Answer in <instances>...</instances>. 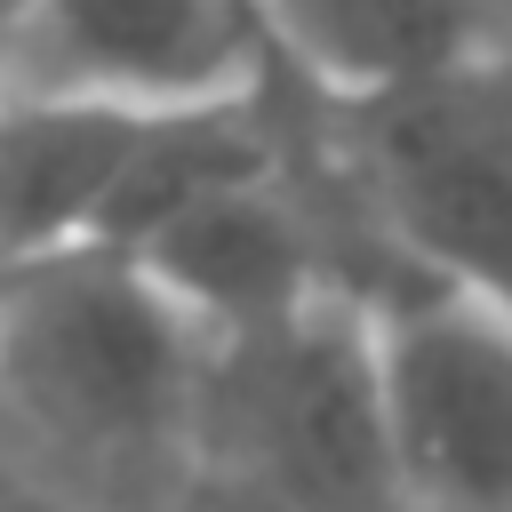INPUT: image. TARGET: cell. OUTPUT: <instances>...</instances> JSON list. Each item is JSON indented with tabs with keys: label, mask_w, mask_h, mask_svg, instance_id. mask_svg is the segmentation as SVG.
Here are the masks:
<instances>
[{
	"label": "cell",
	"mask_w": 512,
	"mask_h": 512,
	"mask_svg": "<svg viewBox=\"0 0 512 512\" xmlns=\"http://www.w3.org/2000/svg\"><path fill=\"white\" fill-rule=\"evenodd\" d=\"M0 512H48V504H40V496H24V480L0 464Z\"/></svg>",
	"instance_id": "9c48e42d"
},
{
	"label": "cell",
	"mask_w": 512,
	"mask_h": 512,
	"mask_svg": "<svg viewBox=\"0 0 512 512\" xmlns=\"http://www.w3.org/2000/svg\"><path fill=\"white\" fill-rule=\"evenodd\" d=\"M152 120L144 96L0 80V264L104 248Z\"/></svg>",
	"instance_id": "8992f818"
},
{
	"label": "cell",
	"mask_w": 512,
	"mask_h": 512,
	"mask_svg": "<svg viewBox=\"0 0 512 512\" xmlns=\"http://www.w3.org/2000/svg\"><path fill=\"white\" fill-rule=\"evenodd\" d=\"M208 336L120 248L24 264L0 328V424L72 472H136L200 416Z\"/></svg>",
	"instance_id": "6da1fadb"
},
{
	"label": "cell",
	"mask_w": 512,
	"mask_h": 512,
	"mask_svg": "<svg viewBox=\"0 0 512 512\" xmlns=\"http://www.w3.org/2000/svg\"><path fill=\"white\" fill-rule=\"evenodd\" d=\"M16 80L144 104L240 96L264 72L256 0H16Z\"/></svg>",
	"instance_id": "5b68a950"
},
{
	"label": "cell",
	"mask_w": 512,
	"mask_h": 512,
	"mask_svg": "<svg viewBox=\"0 0 512 512\" xmlns=\"http://www.w3.org/2000/svg\"><path fill=\"white\" fill-rule=\"evenodd\" d=\"M16 280H24V264H0V328H8V304H16Z\"/></svg>",
	"instance_id": "30bf717a"
},
{
	"label": "cell",
	"mask_w": 512,
	"mask_h": 512,
	"mask_svg": "<svg viewBox=\"0 0 512 512\" xmlns=\"http://www.w3.org/2000/svg\"><path fill=\"white\" fill-rule=\"evenodd\" d=\"M264 48L336 104L416 88L488 40V0H256Z\"/></svg>",
	"instance_id": "ba28073f"
},
{
	"label": "cell",
	"mask_w": 512,
	"mask_h": 512,
	"mask_svg": "<svg viewBox=\"0 0 512 512\" xmlns=\"http://www.w3.org/2000/svg\"><path fill=\"white\" fill-rule=\"evenodd\" d=\"M136 256L168 304L208 336H248V328H272V320H296L312 304H328V248H320V224L296 208L280 160L256 168V176H232L216 192H200L192 208H176L160 232H144Z\"/></svg>",
	"instance_id": "52a82bcc"
},
{
	"label": "cell",
	"mask_w": 512,
	"mask_h": 512,
	"mask_svg": "<svg viewBox=\"0 0 512 512\" xmlns=\"http://www.w3.org/2000/svg\"><path fill=\"white\" fill-rule=\"evenodd\" d=\"M376 400L416 512H512V312L408 280L368 304Z\"/></svg>",
	"instance_id": "277c9868"
},
{
	"label": "cell",
	"mask_w": 512,
	"mask_h": 512,
	"mask_svg": "<svg viewBox=\"0 0 512 512\" xmlns=\"http://www.w3.org/2000/svg\"><path fill=\"white\" fill-rule=\"evenodd\" d=\"M192 432L272 512H416L376 400L368 312L344 296L208 344Z\"/></svg>",
	"instance_id": "7a4b0ae2"
},
{
	"label": "cell",
	"mask_w": 512,
	"mask_h": 512,
	"mask_svg": "<svg viewBox=\"0 0 512 512\" xmlns=\"http://www.w3.org/2000/svg\"><path fill=\"white\" fill-rule=\"evenodd\" d=\"M344 152L408 272L512 312V48L344 104Z\"/></svg>",
	"instance_id": "3957f363"
},
{
	"label": "cell",
	"mask_w": 512,
	"mask_h": 512,
	"mask_svg": "<svg viewBox=\"0 0 512 512\" xmlns=\"http://www.w3.org/2000/svg\"><path fill=\"white\" fill-rule=\"evenodd\" d=\"M8 40H16V0H0V64H8ZM8 80V72H0Z\"/></svg>",
	"instance_id": "8fae6325"
}]
</instances>
